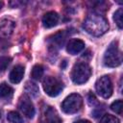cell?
I'll use <instances>...</instances> for the list:
<instances>
[{
    "label": "cell",
    "mask_w": 123,
    "mask_h": 123,
    "mask_svg": "<svg viewBox=\"0 0 123 123\" xmlns=\"http://www.w3.org/2000/svg\"><path fill=\"white\" fill-rule=\"evenodd\" d=\"M83 27L88 34L94 37H100L109 30V23L103 15L92 12L86 16Z\"/></svg>",
    "instance_id": "cell-1"
},
{
    "label": "cell",
    "mask_w": 123,
    "mask_h": 123,
    "mask_svg": "<svg viewBox=\"0 0 123 123\" xmlns=\"http://www.w3.org/2000/svg\"><path fill=\"white\" fill-rule=\"evenodd\" d=\"M122 62V54L118 48V42L112 41L104 55V64L108 67L119 66Z\"/></svg>",
    "instance_id": "cell-2"
},
{
    "label": "cell",
    "mask_w": 123,
    "mask_h": 123,
    "mask_svg": "<svg viewBox=\"0 0 123 123\" xmlns=\"http://www.w3.org/2000/svg\"><path fill=\"white\" fill-rule=\"evenodd\" d=\"M91 75V68L86 62H78L73 66L71 72V79L72 81L77 84L81 85L86 83Z\"/></svg>",
    "instance_id": "cell-3"
},
{
    "label": "cell",
    "mask_w": 123,
    "mask_h": 123,
    "mask_svg": "<svg viewBox=\"0 0 123 123\" xmlns=\"http://www.w3.org/2000/svg\"><path fill=\"white\" fill-rule=\"evenodd\" d=\"M83 106V98L78 93H72L68 95L62 103V110L67 114L76 113L81 110Z\"/></svg>",
    "instance_id": "cell-4"
},
{
    "label": "cell",
    "mask_w": 123,
    "mask_h": 123,
    "mask_svg": "<svg viewBox=\"0 0 123 123\" xmlns=\"http://www.w3.org/2000/svg\"><path fill=\"white\" fill-rule=\"evenodd\" d=\"M42 86H43L45 93L47 95H49L50 97L58 96L63 88L62 83L60 80H58L56 77H53V76L45 77V79L43 80V83H42Z\"/></svg>",
    "instance_id": "cell-5"
},
{
    "label": "cell",
    "mask_w": 123,
    "mask_h": 123,
    "mask_svg": "<svg viewBox=\"0 0 123 123\" xmlns=\"http://www.w3.org/2000/svg\"><path fill=\"white\" fill-rule=\"evenodd\" d=\"M95 88L97 93L103 98H110L113 92V86L111 80L109 76L100 77L95 83Z\"/></svg>",
    "instance_id": "cell-6"
},
{
    "label": "cell",
    "mask_w": 123,
    "mask_h": 123,
    "mask_svg": "<svg viewBox=\"0 0 123 123\" xmlns=\"http://www.w3.org/2000/svg\"><path fill=\"white\" fill-rule=\"evenodd\" d=\"M18 108L22 111V113L28 118H33L36 113L35 107H34L31 99L27 95H23L20 98L19 103H18Z\"/></svg>",
    "instance_id": "cell-7"
},
{
    "label": "cell",
    "mask_w": 123,
    "mask_h": 123,
    "mask_svg": "<svg viewBox=\"0 0 123 123\" xmlns=\"http://www.w3.org/2000/svg\"><path fill=\"white\" fill-rule=\"evenodd\" d=\"M85 49V42L79 38H72L68 41L66 50L71 55H77L82 50Z\"/></svg>",
    "instance_id": "cell-8"
},
{
    "label": "cell",
    "mask_w": 123,
    "mask_h": 123,
    "mask_svg": "<svg viewBox=\"0 0 123 123\" xmlns=\"http://www.w3.org/2000/svg\"><path fill=\"white\" fill-rule=\"evenodd\" d=\"M41 123H62V121L58 115L57 111L53 108L48 107L44 111Z\"/></svg>",
    "instance_id": "cell-9"
},
{
    "label": "cell",
    "mask_w": 123,
    "mask_h": 123,
    "mask_svg": "<svg viewBox=\"0 0 123 123\" xmlns=\"http://www.w3.org/2000/svg\"><path fill=\"white\" fill-rule=\"evenodd\" d=\"M59 22V14L56 12H48L42 17V24L45 28H52Z\"/></svg>",
    "instance_id": "cell-10"
},
{
    "label": "cell",
    "mask_w": 123,
    "mask_h": 123,
    "mask_svg": "<svg viewBox=\"0 0 123 123\" xmlns=\"http://www.w3.org/2000/svg\"><path fill=\"white\" fill-rule=\"evenodd\" d=\"M24 72H25V69H24V66L21 65V64H17L15 65L12 71L10 72V81L12 83V84H18L21 82V80L23 79V76H24Z\"/></svg>",
    "instance_id": "cell-11"
},
{
    "label": "cell",
    "mask_w": 123,
    "mask_h": 123,
    "mask_svg": "<svg viewBox=\"0 0 123 123\" xmlns=\"http://www.w3.org/2000/svg\"><path fill=\"white\" fill-rule=\"evenodd\" d=\"M13 93V89L12 86L3 83L0 85V99H9L12 97Z\"/></svg>",
    "instance_id": "cell-12"
},
{
    "label": "cell",
    "mask_w": 123,
    "mask_h": 123,
    "mask_svg": "<svg viewBox=\"0 0 123 123\" xmlns=\"http://www.w3.org/2000/svg\"><path fill=\"white\" fill-rule=\"evenodd\" d=\"M13 26H14V24L12 21L10 22L9 20L4 19V20L0 21V33L3 35H6V36L10 35L13 29Z\"/></svg>",
    "instance_id": "cell-13"
},
{
    "label": "cell",
    "mask_w": 123,
    "mask_h": 123,
    "mask_svg": "<svg viewBox=\"0 0 123 123\" xmlns=\"http://www.w3.org/2000/svg\"><path fill=\"white\" fill-rule=\"evenodd\" d=\"M7 120L10 123H24L23 117L16 111H10L7 114Z\"/></svg>",
    "instance_id": "cell-14"
},
{
    "label": "cell",
    "mask_w": 123,
    "mask_h": 123,
    "mask_svg": "<svg viewBox=\"0 0 123 123\" xmlns=\"http://www.w3.org/2000/svg\"><path fill=\"white\" fill-rule=\"evenodd\" d=\"M43 73H44V68L42 65L40 64H36L33 69H32V73H31V76L34 80H40L41 77L43 76Z\"/></svg>",
    "instance_id": "cell-15"
},
{
    "label": "cell",
    "mask_w": 123,
    "mask_h": 123,
    "mask_svg": "<svg viewBox=\"0 0 123 123\" xmlns=\"http://www.w3.org/2000/svg\"><path fill=\"white\" fill-rule=\"evenodd\" d=\"M122 15H123V10L122 8H119L113 14V20L116 23L117 27L119 29H122L123 27V22H122Z\"/></svg>",
    "instance_id": "cell-16"
},
{
    "label": "cell",
    "mask_w": 123,
    "mask_h": 123,
    "mask_svg": "<svg viewBox=\"0 0 123 123\" xmlns=\"http://www.w3.org/2000/svg\"><path fill=\"white\" fill-rule=\"evenodd\" d=\"M26 91L28 92V94H30L33 97H36L38 94V87L36 84L34 83H28L26 86Z\"/></svg>",
    "instance_id": "cell-17"
},
{
    "label": "cell",
    "mask_w": 123,
    "mask_h": 123,
    "mask_svg": "<svg viewBox=\"0 0 123 123\" xmlns=\"http://www.w3.org/2000/svg\"><path fill=\"white\" fill-rule=\"evenodd\" d=\"M111 110L112 111H114L115 113L121 114L122 113V110H123V102H122V100H116V101H114L111 105Z\"/></svg>",
    "instance_id": "cell-18"
},
{
    "label": "cell",
    "mask_w": 123,
    "mask_h": 123,
    "mask_svg": "<svg viewBox=\"0 0 123 123\" xmlns=\"http://www.w3.org/2000/svg\"><path fill=\"white\" fill-rule=\"evenodd\" d=\"M100 123H120V120L111 114H105L100 120Z\"/></svg>",
    "instance_id": "cell-19"
},
{
    "label": "cell",
    "mask_w": 123,
    "mask_h": 123,
    "mask_svg": "<svg viewBox=\"0 0 123 123\" xmlns=\"http://www.w3.org/2000/svg\"><path fill=\"white\" fill-rule=\"evenodd\" d=\"M64 35H63V32H60V33H58V34H56L55 36H54V39H53V41H54V43H56V44H58L59 46H61V45H62V43H63V41H64Z\"/></svg>",
    "instance_id": "cell-20"
},
{
    "label": "cell",
    "mask_w": 123,
    "mask_h": 123,
    "mask_svg": "<svg viewBox=\"0 0 123 123\" xmlns=\"http://www.w3.org/2000/svg\"><path fill=\"white\" fill-rule=\"evenodd\" d=\"M12 59L10 57H2L0 59V71H4L10 64Z\"/></svg>",
    "instance_id": "cell-21"
},
{
    "label": "cell",
    "mask_w": 123,
    "mask_h": 123,
    "mask_svg": "<svg viewBox=\"0 0 123 123\" xmlns=\"http://www.w3.org/2000/svg\"><path fill=\"white\" fill-rule=\"evenodd\" d=\"M74 123H91L89 120H86V119H81V120H78Z\"/></svg>",
    "instance_id": "cell-22"
},
{
    "label": "cell",
    "mask_w": 123,
    "mask_h": 123,
    "mask_svg": "<svg viewBox=\"0 0 123 123\" xmlns=\"http://www.w3.org/2000/svg\"><path fill=\"white\" fill-rule=\"evenodd\" d=\"M3 7V2L2 1H0V10H1V8Z\"/></svg>",
    "instance_id": "cell-23"
}]
</instances>
